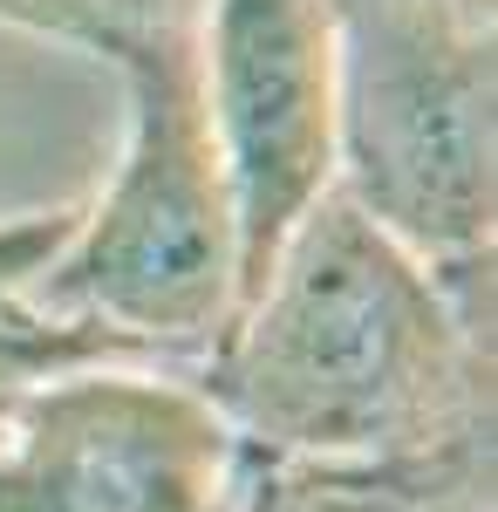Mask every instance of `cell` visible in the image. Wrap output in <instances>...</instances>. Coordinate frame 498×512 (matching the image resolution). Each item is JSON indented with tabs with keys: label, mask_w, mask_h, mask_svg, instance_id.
<instances>
[{
	"label": "cell",
	"mask_w": 498,
	"mask_h": 512,
	"mask_svg": "<svg viewBox=\"0 0 498 512\" xmlns=\"http://www.w3.org/2000/svg\"><path fill=\"white\" fill-rule=\"evenodd\" d=\"M192 376L253 465H389L492 437V274H430L328 192Z\"/></svg>",
	"instance_id": "obj_1"
},
{
	"label": "cell",
	"mask_w": 498,
	"mask_h": 512,
	"mask_svg": "<svg viewBox=\"0 0 498 512\" xmlns=\"http://www.w3.org/2000/svg\"><path fill=\"white\" fill-rule=\"evenodd\" d=\"M123 89V130L103 185L69 205V233L35 274V315L130 362L198 369L239 308V226L198 110L192 35L103 62Z\"/></svg>",
	"instance_id": "obj_2"
},
{
	"label": "cell",
	"mask_w": 498,
	"mask_h": 512,
	"mask_svg": "<svg viewBox=\"0 0 498 512\" xmlns=\"http://www.w3.org/2000/svg\"><path fill=\"white\" fill-rule=\"evenodd\" d=\"M335 192L430 274L498 260V7L328 0Z\"/></svg>",
	"instance_id": "obj_3"
},
{
	"label": "cell",
	"mask_w": 498,
	"mask_h": 512,
	"mask_svg": "<svg viewBox=\"0 0 498 512\" xmlns=\"http://www.w3.org/2000/svg\"><path fill=\"white\" fill-rule=\"evenodd\" d=\"M246 451L192 369L69 362L0 424V512H239Z\"/></svg>",
	"instance_id": "obj_4"
},
{
	"label": "cell",
	"mask_w": 498,
	"mask_h": 512,
	"mask_svg": "<svg viewBox=\"0 0 498 512\" xmlns=\"http://www.w3.org/2000/svg\"><path fill=\"white\" fill-rule=\"evenodd\" d=\"M192 76L253 287L335 192V14L328 0H198Z\"/></svg>",
	"instance_id": "obj_5"
},
{
	"label": "cell",
	"mask_w": 498,
	"mask_h": 512,
	"mask_svg": "<svg viewBox=\"0 0 498 512\" xmlns=\"http://www.w3.org/2000/svg\"><path fill=\"white\" fill-rule=\"evenodd\" d=\"M239 512H492V437L389 465H253Z\"/></svg>",
	"instance_id": "obj_6"
},
{
	"label": "cell",
	"mask_w": 498,
	"mask_h": 512,
	"mask_svg": "<svg viewBox=\"0 0 498 512\" xmlns=\"http://www.w3.org/2000/svg\"><path fill=\"white\" fill-rule=\"evenodd\" d=\"M69 233V205H41V212H7L0 219V369L14 376H48L69 362H130V355L89 342L76 328H55L35 315V274L55 260V246Z\"/></svg>",
	"instance_id": "obj_7"
},
{
	"label": "cell",
	"mask_w": 498,
	"mask_h": 512,
	"mask_svg": "<svg viewBox=\"0 0 498 512\" xmlns=\"http://www.w3.org/2000/svg\"><path fill=\"white\" fill-rule=\"evenodd\" d=\"M0 21L41 41H69L96 62L164 35H192L198 0H0Z\"/></svg>",
	"instance_id": "obj_8"
},
{
	"label": "cell",
	"mask_w": 498,
	"mask_h": 512,
	"mask_svg": "<svg viewBox=\"0 0 498 512\" xmlns=\"http://www.w3.org/2000/svg\"><path fill=\"white\" fill-rule=\"evenodd\" d=\"M28 376H14V369H0V424H7V410H14V396H21Z\"/></svg>",
	"instance_id": "obj_9"
},
{
	"label": "cell",
	"mask_w": 498,
	"mask_h": 512,
	"mask_svg": "<svg viewBox=\"0 0 498 512\" xmlns=\"http://www.w3.org/2000/svg\"><path fill=\"white\" fill-rule=\"evenodd\" d=\"M464 7H498V0H464Z\"/></svg>",
	"instance_id": "obj_10"
}]
</instances>
